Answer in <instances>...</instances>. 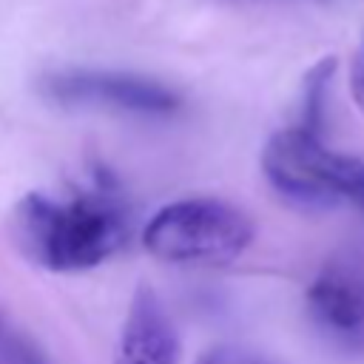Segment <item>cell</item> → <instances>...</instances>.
Segmentation results:
<instances>
[{
	"instance_id": "obj_10",
	"label": "cell",
	"mask_w": 364,
	"mask_h": 364,
	"mask_svg": "<svg viewBox=\"0 0 364 364\" xmlns=\"http://www.w3.org/2000/svg\"><path fill=\"white\" fill-rule=\"evenodd\" d=\"M350 91H353V100L358 102V108L364 111V37L350 63Z\"/></svg>"
},
{
	"instance_id": "obj_7",
	"label": "cell",
	"mask_w": 364,
	"mask_h": 364,
	"mask_svg": "<svg viewBox=\"0 0 364 364\" xmlns=\"http://www.w3.org/2000/svg\"><path fill=\"white\" fill-rule=\"evenodd\" d=\"M336 71V60L324 57L318 60L307 74H304V91H301V108H299V122L296 128H301L310 136H321V125H324V97H327V85L330 77Z\"/></svg>"
},
{
	"instance_id": "obj_1",
	"label": "cell",
	"mask_w": 364,
	"mask_h": 364,
	"mask_svg": "<svg viewBox=\"0 0 364 364\" xmlns=\"http://www.w3.org/2000/svg\"><path fill=\"white\" fill-rule=\"evenodd\" d=\"M14 230L26 256L57 273L97 267L128 236V210L111 182H97L65 199L28 193L14 210Z\"/></svg>"
},
{
	"instance_id": "obj_9",
	"label": "cell",
	"mask_w": 364,
	"mask_h": 364,
	"mask_svg": "<svg viewBox=\"0 0 364 364\" xmlns=\"http://www.w3.org/2000/svg\"><path fill=\"white\" fill-rule=\"evenodd\" d=\"M196 364H273L270 358L253 353V350H245V347H233V344H216L210 350H205Z\"/></svg>"
},
{
	"instance_id": "obj_4",
	"label": "cell",
	"mask_w": 364,
	"mask_h": 364,
	"mask_svg": "<svg viewBox=\"0 0 364 364\" xmlns=\"http://www.w3.org/2000/svg\"><path fill=\"white\" fill-rule=\"evenodd\" d=\"M43 97L57 105L80 108H108L139 117H168L179 108V94L159 80L125 71H94V68H68L54 71L40 80Z\"/></svg>"
},
{
	"instance_id": "obj_3",
	"label": "cell",
	"mask_w": 364,
	"mask_h": 364,
	"mask_svg": "<svg viewBox=\"0 0 364 364\" xmlns=\"http://www.w3.org/2000/svg\"><path fill=\"white\" fill-rule=\"evenodd\" d=\"M253 233L250 216L230 202L191 196L159 208L142 230V245L171 264H228L250 247Z\"/></svg>"
},
{
	"instance_id": "obj_8",
	"label": "cell",
	"mask_w": 364,
	"mask_h": 364,
	"mask_svg": "<svg viewBox=\"0 0 364 364\" xmlns=\"http://www.w3.org/2000/svg\"><path fill=\"white\" fill-rule=\"evenodd\" d=\"M0 364H48L28 336L14 330L0 316Z\"/></svg>"
},
{
	"instance_id": "obj_6",
	"label": "cell",
	"mask_w": 364,
	"mask_h": 364,
	"mask_svg": "<svg viewBox=\"0 0 364 364\" xmlns=\"http://www.w3.org/2000/svg\"><path fill=\"white\" fill-rule=\"evenodd\" d=\"M114 364H179L176 327L151 284L134 290L128 316L122 321Z\"/></svg>"
},
{
	"instance_id": "obj_5",
	"label": "cell",
	"mask_w": 364,
	"mask_h": 364,
	"mask_svg": "<svg viewBox=\"0 0 364 364\" xmlns=\"http://www.w3.org/2000/svg\"><path fill=\"white\" fill-rule=\"evenodd\" d=\"M307 310L330 336L364 341V253L347 250L324 262L307 287Z\"/></svg>"
},
{
	"instance_id": "obj_2",
	"label": "cell",
	"mask_w": 364,
	"mask_h": 364,
	"mask_svg": "<svg viewBox=\"0 0 364 364\" xmlns=\"http://www.w3.org/2000/svg\"><path fill=\"white\" fill-rule=\"evenodd\" d=\"M262 168L267 182L301 208L327 210L355 205L364 210V162L327 148L321 136H310L296 125L270 136Z\"/></svg>"
}]
</instances>
